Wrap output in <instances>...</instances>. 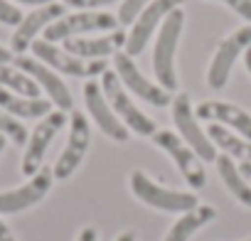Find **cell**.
I'll use <instances>...</instances> for the list:
<instances>
[{
	"label": "cell",
	"mask_w": 251,
	"mask_h": 241,
	"mask_svg": "<svg viewBox=\"0 0 251 241\" xmlns=\"http://www.w3.org/2000/svg\"><path fill=\"white\" fill-rule=\"evenodd\" d=\"M153 143L173 158V163L177 165V170L182 172L185 182H187L192 190L204 187L207 175H204L202 160H200V155H197L177 133H173V131H155V133H153Z\"/></svg>",
	"instance_id": "9"
},
{
	"label": "cell",
	"mask_w": 251,
	"mask_h": 241,
	"mask_svg": "<svg viewBox=\"0 0 251 241\" xmlns=\"http://www.w3.org/2000/svg\"><path fill=\"white\" fill-rule=\"evenodd\" d=\"M0 241H15V236H13V231H10V226L0 219Z\"/></svg>",
	"instance_id": "30"
},
{
	"label": "cell",
	"mask_w": 251,
	"mask_h": 241,
	"mask_svg": "<svg viewBox=\"0 0 251 241\" xmlns=\"http://www.w3.org/2000/svg\"><path fill=\"white\" fill-rule=\"evenodd\" d=\"M62 15H67V8H64L62 3H47V5H40V8H35L32 13L23 15L20 25H18L15 32H13L10 49H13L15 54H25V49L32 47L35 37H37L42 30H47L52 23H57Z\"/></svg>",
	"instance_id": "15"
},
{
	"label": "cell",
	"mask_w": 251,
	"mask_h": 241,
	"mask_svg": "<svg viewBox=\"0 0 251 241\" xmlns=\"http://www.w3.org/2000/svg\"><path fill=\"white\" fill-rule=\"evenodd\" d=\"M185 27V13L182 8H175L160 25L158 32V42L153 49V72L158 84L165 91H175L177 89V74H175V52L180 45V35Z\"/></svg>",
	"instance_id": "1"
},
{
	"label": "cell",
	"mask_w": 251,
	"mask_h": 241,
	"mask_svg": "<svg viewBox=\"0 0 251 241\" xmlns=\"http://www.w3.org/2000/svg\"><path fill=\"white\" fill-rule=\"evenodd\" d=\"M207 136L229 158H239L241 163H251V141H246L244 136H236V133H231V128L219 126V123H212L207 128Z\"/></svg>",
	"instance_id": "21"
},
{
	"label": "cell",
	"mask_w": 251,
	"mask_h": 241,
	"mask_svg": "<svg viewBox=\"0 0 251 241\" xmlns=\"http://www.w3.org/2000/svg\"><path fill=\"white\" fill-rule=\"evenodd\" d=\"M0 133H3L5 138H10L15 145H25L27 138H30L27 131H25V126L20 123L15 116H10V113L3 111V108H0Z\"/></svg>",
	"instance_id": "24"
},
{
	"label": "cell",
	"mask_w": 251,
	"mask_h": 241,
	"mask_svg": "<svg viewBox=\"0 0 251 241\" xmlns=\"http://www.w3.org/2000/svg\"><path fill=\"white\" fill-rule=\"evenodd\" d=\"M67 123V111H50L40 123L35 126V131L30 133L27 143H25V155H23V175L32 177L45 160V153L50 148V143L54 141V136L64 128Z\"/></svg>",
	"instance_id": "12"
},
{
	"label": "cell",
	"mask_w": 251,
	"mask_h": 241,
	"mask_svg": "<svg viewBox=\"0 0 251 241\" xmlns=\"http://www.w3.org/2000/svg\"><path fill=\"white\" fill-rule=\"evenodd\" d=\"M131 190H133V194L143 204H148L153 209H160V212H180V214H185V212H190V209H195L200 204L192 192L168 190V187L153 182L141 170H133L131 172Z\"/></svg>",
	"instance_id": "3"
},
{
	"label": "cell",
	"mask_w": 251,
	"mask_h": 241,
	"mask_svg": "<svg viewBox=\"0 0 251 241\" xmlns=\"http://www.w3.org/2000/svg\"><path fill=\"white\" fill-rule=\"evenodd\" d=\"M126 45V32L113 30L103 37H69L64 40V49L79 59H103L108 54H116Z\"/></svg>",
	"instance_id": "18"
},
{
	"label": "cell",
	"mask_w": 251,
	"mask_h": 241,
	"mask_svg": "<svg viewBox=\"0 0 251 241\" xmlns=\"http://www.w3.org/2000/svg\"><path fill=\"white\" fill-rule=\"evenodd\" d=\"M76 241H99V234H96L94 226H84V229L79 231V239H76Z\"/></svg>",
	"instance_id": "29"
},
{
	"label": "cell",
	"mask_w": 251,
	"mask_h": 241,
	"mask_svg": "<svg viewBox=\"0 0 251 241\" xmlns=\"http://www.w3.org/2000/svg\"><path fill=\"white\" fill-rule=\"evenodd\" d=\"M195 116L202 120L226 126V128L236 131L239 136H244L246 141H251V113H246L244 108H239L229 101H202V103H197Z\"/></svg>",
	"instance_id": "17"
},
{
	"label": "cell",
	"mask_w": 251,
	"mask_h": 241,
	"mask_svg": "<svg viewBox=\"0 0 251 241\" xmlns=\"http://www.w3.org/2000/svg\"><path fill=\"white\" fill-rule=\"evenodd\" d=\"M96 30H118V18L111 13H101V10H76L72 15H62L57 23H52L45 30V40L47 42H64L69 37H81L86 32H96Z\"/></svg>",
	"instance_id": "4"
},
{
	"label": "cell",
	"mask_w": 251,
	"mask_h": 241,
	"mask_svg": "<svg viewBox=\"0 0 251 241\" xmlns=\"http://www.w3.org/2000/svg\"><path fill=\"white\" fill-rule=\"evenodd\" d=\"M0 86L18 94V96H27V98H40V86L37 81L25 74L23 69H18L15 64H0Z\"/></svg>",
	"instance_id": "23"
},
{
	"label": "cell",
	"mask_w": 251,
	"mask_h": 241,
	"mask_svg": "<svg viewBox=\"0 0 251 241\" xmlns=\"http://www.w3.org/2000/svg\"><path fill=\"white\" fill-rule=\"evenodd\" d=\"M0 108L15 118H45L52 111L50 98H27L0 86Z\"/></svg>",
	"instance_id": "19"
},
{
	"label": "cell",
	"mask_w": 251,
	"mask_h": 241,
	"mask_svg": "<svg viewBox=\"0 0 251 241\" xmlns=\"http://www.w3.org/2000/svg\"><path fill=\"white\" fill-rule=\"evenodd\" d=\"M84 103H86V111L91 113L94 123L116 143H126L128 141V128L123 126V120L113 113V108L108 106L103 91H101V84H96L94 79L84 84Z\"/></svg>",
	"instance_id": "16"
},
{
	"label": "cell",
	"mask_w": 251,
	"mask_h": 241,
	"mask_svg": "<svg viewBox=\"0 0 251 241\" xmlns=\"http://www.w3.org/2000/svg\"><path fill=\"white\" fill-rule=\"evenodd\" d=\"M15 67L23 69L25 74H30L40 89H45V94L50 96V101L59 108V111H72L74 108V98L67 89V84L59 79V74L54 69H50L45 62L35 59V57H25V54H18L15 57Z\"/></svg>",
	"instance_id": "14"
},
{
	"label": "cell",
	"mask_w": 251,
	"mask_h": 241,
	"mask_svg": "<svg viewBox=\"0 0 251 241\" xmlns=\"http://www.w3.org/2000/svg\"><path fill=\"white\" fill-rule=\"evenodd\" d=\"M116 241H136V234L133 231H123V234H118Z\"/></svg>",
	"instance_id": "34"
},
{
	"label": "cell",
	"mask_w": 251,
	"mask_h": 241,
	"mask_svg": "<svg viewBox=\"0 0 251 241\" xmlns=\"http://www.w3.org/2000/svg\"><path fill=\"white\" fill-rule=\"evenodd\" d=\"M52 182H54V170L40 168L25 185L8 190V192H0V214H18V212L35 207L37 202L47 197V192L52 190Z\"/></svg>",
	"instance_id": "13"
},
{
	"label": "cell",
	"mask_w": 251,
	"mask_h": 241,
	"mask_svg": "<svg viewBox=\"0 0 251 241\" xmlns=\"http://www.w3.org/2000/svg\"><path fill=\"white\" fill-rule=\"evenodd\" d=\"M3 150H5V136L0 133V155H3Z\"/></svg>",
	"instance_id": "36"
},
{
	"label": "cell",
	"mask_w": 251,
	"mask_h": 241,
	"mask_svg": "<svg viewBox=\"0 0 251 241\" xmlns=\"http://www.w3.org/2000/svg\"><path fill=\"white\" fill-rule=\"evenodd\" d=\"M111 3H116V0H64V5L76 8V10H99V8H106Z\"/></svg>",
	"instance_id": "28"
},
{
	"label": "cell",
	"mask_w": 251,
	"mask_h": 241,
	"mask_svg": "<svg viewBox=\"0 0 251 241\" xmlns=\"http://www.w3.org/2000/svg\"><path fill=\"white\" fill-rule=\"evenodd\" d=\"M170 106H173V123L177 126L180 138L200 155V160H204V163L217 160L214 143H212L209 136L200 128V118H197L195 111H192L190 96H187V94H177V96L173 98Z\"/></svg>",
	"instance_id": "5"
},
{
	"label": "cell",
	"mask_w": 251,
	"mask_h": 241,
	"mask_svg": "<svg viewBox=\"0 0 251 241\" xmlns=\"http://www.w3.org/2000/svg\"><path fill=\"white\" fill-rule=\"evenodd\" d=\"M217 3L231 8L241 20H246V25H251V0H217Z\"/></svg>",
	"instance_id": "27"
},
{
	"label": "cell",
	"mask_w": 251,
	"mask_h": 241,
	"mask_svg": "<svg viewBox=\"0 0 251 241\" xmlns=\"http://www.w3.org/2000/svg\"><path fill=\"white\" fill-rule=\"evenodd\" d=\"M101 91L108 101V106L113 108V113L123 120V126L133 131L136 136H143V138H153L155 133V120L148 118L136 103L133 98L128 96V89H126L118 79V74L113 69H106L101 74Z\"/></svg>",
	"instance_id": "2"
},
{
	"label": "cell",
	"mask_w": 251,
	"mask_h": 241,
	"mask_svg": "<svg viewBox=\"0 0 251 241\" xmlns=\"http://www.w3.org/2000/svg\"><path fill=\"white\" fill-rule=\"evenodd\" d=\"M30 49H32L35 59L45 62L50 69H54L59 74H69V76H96V74H103L108 69V64L103 59H79V57L69 54L67 49L54 47V42H47V40H35Z\"/></svg>",
	"instance_id": "7"
},
{
	"label": "cell",
	"mask_w": 251,
	"mask_h": 241,
	"mask_svg": "<svg viewBox=\"0 0 251 241\" xmlns=\"http://www.w3.org/2000/svg\"><path fill=\"white\" fill-rule=\"evenodd\" d=\"M244 67H246V72L251 74V47L244 52Z\"/></svg>",
	"instance_id": "35"
},
{
	"label": "cell",
	"mask_w": 251,
	"mask_h": 241,
	"mask_svg": "<svg viewBox=\"0 0 251 241\" xmlns=\"http://www.w3.org/2000/svg\"><path fill=\"white\" fill-rule=\"evenodd\" d=\"M113 72L118 74V79L126 89L131 94H136L138 98H143L146 103H153V106H160V108L173 103V94L165 91L160 84H153L151 79H146L143 72L136 67L133 57H128L126 52L113 54Z\"/></svg>",
	"instance_id": "10"
},
{
	"label": "cell",
	"mask_w": 251,
	"mask_h": 241,
	"mask_svg": "<svg viewBox=\"0 0 251 241\" xmlns=\"http://www.w3.org/2000/svg\"><path fill=\"white\" fill-rule=\"evenodd\" d=\"M182 3H185V0H153V3L133 20L131 32H126V45H123V47H126V54L136 59V57L148 47L153 32L163 25V20H165L175 8H182Z\"/></svg>",
	"instance_id": "6"
},
{
	"label": "cell",
	"mask_w": 251,
	"mask_h": 241,
	"mask_svg": "<svg viewBox=\"0 0 251 241\" xmlns=\"http://www.w3.org/2000/svg\"><path fill=\"white\" fill-rule=\"evenodd\" d=\"M239 170H241V175L251 182V163H241V168H239Z\"/></svg>",
	"instance_id": "33"
},
{
	"label": "cell",
	"mask_w": 251,
	"mask_h": 241,
	"mask_svg": "<svg viewBox=\"0 0 251 241\" xmlns=\"http://www.w3.org/2000/svg\"><path fill=\"white\" fill-rule=\"evenodd\" d=\"M217 170H219V177L222 182L226 185V190L244 204V207H251V182L241 175V170L231 163V158L224 153V155H217Z\"/></svg>",
	"instance_id": "22"
},
{
	"label": "cell",
	"mask_w": 251,
	"mask_h": 241,
	"mask_svg": "<svg viewBox=\"0 0 251 241\" xmlns=\"http://www.w3.org/2000/svg\"><path fill=\"white\" fill-rule=\"evenodd\" d=\"M153 3V0H123L121 3V8H118V25H133V20L148 8Z\"/></svg>",
	"instance_id": "25"
},
{
	"label": "cell",
	"mask_w": 251,
	"mask_h": 241,
	"mask_svg": "<svg viewBox=\"0 0 251 241\" xmlns=\"http://www.w3.org/2000/svg\"><path fill=\"white\" fill-rule=\"evenodd\" d=\"M246 241H251V239H246Z\"/></svg>",
	"instance_id": "37"
},
{
	"label": "cell",
	"mask_w": 251,
	"mask_h": 241,
	"mask_svg": "<svg viewBox=\"0 0 251 241\" xmlns=\"http://www.w3.org/2000/svg\"><path fill=\"white\" fill-rule=\"evenodd\" d=\"M249 47H251V25H241L239 30H234L231 35H226L219 42V47H217V52H214V57L209 62L207 84L212 89H224L226 81H229V76H231V67L236 64L239 54L246 52Z\"/></svg>",
	"instance_id": "8"
},
{
	"label": "cell",
	"mask_w": 251,
	"mask_h": 241,
	"mask_svg": "<svg viewBox=\"0 0 251 241\" xmlns=\"http://www.w3.org/2000/svg\"><path fill=\"white\" fill-rule=\"evenodd\" d=\"M89 143H91V128H89V120L81 111H72V118H69V138H67V145L59 155V160L54 163V180H69L76 168L81 165L86 150H89Z\"/></svg>",
	"instance_id": "11"
},
{
	"label": "cell",
	"mask_w": 251,
	"mask_h": 241,
	"mask_svg": "<svg viewBox=\"0 0 251 241\" xmlns=\"http://www.w3.org/2000/svg\"><path fill=\"white\" fill-rule=\"evenodd\" d=\"M10 3H20V5H32V8H40V5L54 3V0H10Z\"/></svg>",
	"instance_id": "31"
},
{
	"label": "cell",
	"mask_w": 251,
	"mask_h": 241,
	"mask_svg": "<svg viewBox=\"0 0 251 241\" xmlns=\"http://www.w3.org/2000/svg\"><path fill=\"white\" fill-rule=\"evenodd\" d=\"M10 62H13V49L0 45V64H10Z\"/></svg>",
	"instance_id": "32"
},
{
	"label": "cell",
	"mask_w": 251,
	"mask_h": 241,
	"mask_svg": "<svg viewBox=\"0 0 251 241\" xmlns=\"http://www.w3.org/2000/svg\"><path fill=\"white\" fill-rule=\"evenodd\" d=\"M23 20V13L15 3L10 0H0V25H10V27H18Z\"/></svg>",
	"instance_id": "26"
},
{
	"label": "cell",
	"mask_w": 251,
	"mask_h": 241,
	"mask_svg": "<svg viewBox=\"0 0 251 241\" xmlns=\"http://www.w3.org/2000/svg\"><path fill=\"white\" fill-rule=\"evenodd\" d=\"M217 217V209L209 204H197L195 209L185 212L165 234V241H190V236L195 231H200L202 226H207L212 219Z\"/></svg>",
	"instance_id": "20"
}]
</instances>
